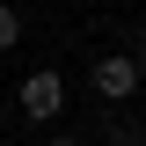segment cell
<instances>
[{"label":"cell","instance_id":"6da1fadb","mask_svg":"<svg viewBox=\"0 0 146 146\" xmlns=\"http://www.w3.org/2000/svg\"><path fill=\"white\" fill-rule=\"evenodd\" d=\"M15 110L29 117L36 131H44V124H58V117H66V73H51V66L22 73V88H15Z\"/></svg>","mask_w":146,"mask_h":146},{"label":"cell","instance_id":"7a4b0ae2","mask_svg":"<svg viewBox=\"0 0 146 146\" xmlns=\"http://www.w3.org/2000/svg\"><path fill=\"white\" fill-rule=\"evenodd\" d=\"M88 88H95V102H131V95H139V58L102 51V58L88 66Z\"/></svg>","mask_w":146,"mask_h":146},{"label":"cell","instance_id":"3957f363","mask_svg":"<svg viewBox=\"0 0 146 146\" xmlns=\"http://www.w3.org/2000/svg\"><path fill=\"white\" fill-rule=\"evenodd\" d=\"M15 44H22V15L0 0V51H15Z\"/></svg>","mask_w":146,"mask_h":146},{"label":"cell","instance_id":"277c9868","mask_svg":"<svg viewBox=\"0 0 146 146\" xmlns=\"http://www.w3.org/2000/svg\"><path fill=\"white\" fill-rule=\"evenodd\" d=\"M44 146H88V139H80V131H51Z\"/></svg>","mask_w":146,"mask_h":146},{"label":"cell","instance_id":"5b68a950","mask_svg":"<svg viewBox=\"0 0 146 146\" xmlns=\"http://www.w3.org/2000/svg\"><path fill=\"white\" fill-rule=\"evenodd\" d=\"M139 95H146V58H139Z\"/></svg>","mask_w":146,"mask_h":146}]
</instances>
